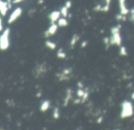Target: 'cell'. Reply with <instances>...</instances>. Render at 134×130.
Returning a JSON list of instances; mask_svg holds the SVG:
<instances>
[{"label":"cell","mask_w":134,"mask_h":130,"mask_svg":"<svg viewBox=\"0 0 134 130\" xmlns=\"http://www.w3.org/2000/svg\"><path fill=\"white\" fill-rule=\"evenodd\" d=\"M120 29H121V25H117L111 27V29H110L111 36L110 37V44L111 45L118 46V47H120L121 46L122 38H121V35H120Z\"/></svg>","instance_id":"obj_1"},{"label":"cell","mask_w":134,"mask_h":130,"mask_svg":"<svg viewBox=\"0 0 134 130\" xmlns=\"http://www.w3.org/2000/svg\"><path fill=\"white\" fill-rule=\"evenodd\" d=\"M134 113V108L131 102L130 101H123L121 104V111H120V117L122 119L130 117Z\"/></svg>","instance_id":"obj_2"},{"label":"cell","mask_w":134,"mask_h":130,"mask_svg":"<svg viewBox=\"0 0 134 130\" xmlns=\"http://www.w3.org/2000/svg\"><path fill=\"white\" fill-rule=\"evenodd\" d=\"M10 29L7 27L6 29L2 31V34L0 35V49L6 50L8 49L10 45Z\"/></svg>","instance_id":"obj_3"},{"label":"cell","mask_w":134,"mask_h":130,"mask_svg":"<svg viewBox=\"0 0 134 130\" xmlns=\"http://www.w3.org/2000/svg\"><path fill=\"white\" fill-rule=\"evenodd\" d=\"M22 13H23V9L21 8V7H16V8L12 11L11 14H10L9 18H8V24H12L15 21H17V20L18 19L19 16L22 15Z\"/></svg>","instance_id":"obj_4"},{"label":"cell","mask_w":134,"mask_h":130,"mask_svg":"<svg viewBox=\"0 0 134 130\" xmlns=\"http://www.w3.org/2000/svg\"><path fill=\"white\" fill-rule=\"evenodd\" d=\"M58 29H59L58 23H51L49 27H48V29L45 31V37L46 38H49V37L55 35L56 32L58 31Z\"/></svg>","instance_id":"obj_5"},{"label":"cell","mask_w":134,"mask_h":130,"mask_svg":"<svg viewBox=\"0 0 134 130\" xmlns=\"http://www.w3.org/2000/svg\"><path fill=\"white\" fill-rule=\"evenodd\" d=\"M61 13L60 10H54L52 12H50V14L48 15V18H49L51 23H57L58 20L60 18Z\"/></svg>","instance_id":"obj_6"},{"label":"cell","mask_w":134,"mask_h":130,"mask_svg":"<svg viewBox=\"0 0 134 130\" xmlns=\"http://www.w3.org/2000/svg\"><path fill=\"white\" fill-rule=\"evenodd\" d=\"M119 13L125 15V16H127L130 11L129 10L126 5V0H119Z\"/></svg>","instance_id":"obj_7"},{"label":"cell","mask_w":134,"mask_h":130,"mask_svg":"<svg viewBox=\"0 0 134 130\" xmlns=\"http://www.w3.org/2000/svg\"><path fill=\"white\" fill-rule=\"evenodd\" d=\"M57 23H58V25H59V27H65L68 25V19H67V18H64V16L59 18V19L58 20Z\"/></svg>","instance_id":"obj_8"},{"label":"cell","mask_w":134,"mask_h":130,"mask_svg":"<svg viewBox=\"0 0 134 130\" xmlns=\"http://www.w3.org/2000/svg\"><path fill=\"white\" fill-rule=\"evenodd\" d=\"M49 107H50V102L48 100H45L40 105V111L46 112V111H48Z\"/></svg>","instance_id":"obj_9"},{"label":"cell","mask_w":134,"mask_h":130,"mask_svg":"<svg viewBox=\"0 0 134 130\" xmlns=\"http://www.w3.org/2000/svg\"><path fill=\"white\" fill-rule=\"evenodd\" d=\"M45 45H46L47 48H48L49 49H55L56 48H57V44L55 43L54 41H52V40H46V42H45Z\"/></svg>","instance_id":"obj_10"},{"label":"cell","mask_w":134,"mask_h":130,"mask_svg":"<svg viewBox=\"0 0 134 130\" xmlns=\"http://www.w3.org/2000/svg\"><path fill=\"white\" fill-rule=\"evenodd\" d=\"M79 38H80V37H79V35H78V34H74L73 36H72L71 40H70V46H71L72 48L77 44V42L79 40Z\"/></svg>","instance_id":"obj_11"},{"label":"cell","mask_w":134,"mask_h":130,"mask_svg":"<svg viewBox=\"0 0 134 130\" xmlns=\"http://www.w3.org/2000/svg\"><path fill=\"white\" fill-rule=\"evenodd\" d=\"M71 96H72V91L70 89H68V91H67V95L66 97H65V101H64V106H66L67 104H68L69 100L71 99Z\"/></svg>","instance_id":"obj_12"},{"label":"cell","mask_w":134,"mask_h":130,"mask_svg":"<svg viewBox=\"0 0 134 130\" xmlns=\"http://www.w3.org/2000/svg\"><path fill=\"white\" fill-rule=\"evenodd\" d=\"M68 7H66V5H63L62 7L60 8V13H61V16H64V18H67V16H68Z\"/></svg>","instance_id":"obj_13"},{"label":"cell","mask_w":134,"mask_h":130,"mask_svg":"<svg viewBox=\"0 0 134 130\" xmlns=\"http://www.w3.org/2000/svg\"><path fill=\"white\" fill-rule=\"evenodd\" d=\"M67 56L66 52L63 50V49H59V50L57 51V57L59 59H65Z\"/></svg>","instance_id":"obj_14"},{"label":"cell","mask_w":134,"mask_h":130,"mask_svg":"<svg viewBox=\"0 0 134 130\" xmlns=\"http://www.w3.org/2000/svg\"><path fill=\"white\" fill-rule=\"evenodd\" d=\"M119 55L120 56H127L128 55V51H127V49L124 46H120L119 47Z\"/></svg>","instance_id":"obj_15"},{"label":"cell","mask_w":134,"mask_h":130,"mask_svg":"<svg viewBox=\"0 0 134 130\" xmlns=\"http://www.w3.org/2000/svg\"><path fill=\"white\" fill-rule=\"evenodd\" d=\"M116 18H117L118 21H125V20H126V16L121 14V13H119V14H118L117 16H116Z\"/></svg>","instance_id":"obj_16"},{"label":"cell","mask_w":134,"mask_h":130,"mask_svg":"<svg viewBox=\"0 0 134 130\" xmlns=\"http://www.w3.org/2000/svg\"><path fill=\"white\" fill-rule=\"evenodd\" d=\"M103 43H104V45L106 46L107 49H108V48L111 45V44H110V38H109V37H106V38H103Z\"/></svg>","instance_id":"obj_17"},{"label":"cell","mask_w":134,"mask_h":130,"mask_svg":"<svg viewBox=\"0 0 134 130\" xmlns=\"http://www.w3.org/2000/svg\"><path fill=\"white\" fill-rule=\"evenodd\" d=\"M85 93V91L82 89V88H79L77 91V96L79 97V98H82V96L84 95Z\"/></svg>","instance_id":"obj_18"},{"label":"cell","mask_w":134,"mask_h":130,"mask_svg":"<svg viewBox=\"0 0 134 130\" xmlns=\"http://www.w3.org/2000/svg\"><path fill=\"white\" fill-rule=\"evenodd\" d=\"M53 117L55 119H58L59 117V110L58 107H56L55 109H54V113H53Z\"/></svg>","instance_id":"obj_19"},{"label":"cell","mask_w":134,"mask_h":130,"mask_svg":"<svg viewBox=\"0 0 134 130\" xmlns=\"http://www.w3.org/2000/svg\"><path fill=\"white\" fill-rule=\"evenodd\" d=\"M70 72H71V69H64V70H63V71H62L63 74L68 75V76L70 74Z\"/></svg>","instance_id":"obj_20"},{"label":"cell","mask_w":134,"mask_h":130,"mask_svg":"<svg viewBox=\"0 0 134 130\" xmlns=\"http://www.w3.org/2000/svg\"><path fill=\"white\" fill-rule=\"evenodd\" d=\"M65 5H66L68 8H70L72 5V2L71 0H68V1H66V3H65Z\"/></svg>","instance_id":"obj_21"},{"label":"cell","mask_w":134,"mask_h":130,"mask_svg":"<svg viewBox=\"0 0 134 130\" xmlns=\"http://www.w3.org/2000/svg\"><path fill=\"white\" fill-rule=\"evenodd\" d=\"M130 19H131L132 21H134V7L130 11Z\"/></svg>","instance_id":"obj_22"},{"label":"cell","mask_w":134,"mask_h":130,"mask_svg":"<svg viewBox=\"0 0 134 130\" xmlns=\"http://www.w3.org/2000/svg\"><path fill=\"white\" fill-rule=\"evenodd\" d=\"M4 30L3 29V20H2V18L0 16V32H2Z\"/></svg>","instance_id":"obj_23"},{"label":"cell","mask_w":134,"mask_h":130,"mask_svg":"<svg viewBox=\"0 0 134 130\" xmlns=\"http://www.w3.org/2000/svg\"><path fill=\"white\" fill-rule=\"evenodd\" d=\"M87 45H88V41H87V40H84V41H82V43H81V47L82 48H85Z\"/></svg>","instance_id":"obj_24"},{"label":"cell","mask_w":134,"mask_h":130,"mask_svg":"<svg viewBox=\"0 0 134 130\" xmlns=\"http://www.w3.org/2000/svg\"><path fill=\"white\" fill-rule=\"evenodd\" d=\"M22 1H24V0H13V4H19Z\"/></svg>","instance_id":"obj_25"},{"label":"cell","mask_w":134,"mask_h":130,"mask_svg":"<svg viewBox=\"0 0 134 130\" xmlns=\"http://www.w3.org/2000/svg\"><path fill=\"white\" fill-rule=\"evenodd\" d=\"M131 99H132V100H134V92L131 93Z\"/></svg>","instance_id":"obj_26"},{"label":"cell","mask_w":134,"mask_h":130,"mask_svg":"<svg viewBox=\"0 0 134 130\" xmlns=\"http://www.w3.org/2000/svg\"><path fill=\"white\" fill-rule=\"evenodd\" d=\"M43 0H39V4H43Z\"/></svg>","instance_id":"obj_27"},{"label":"cell","mask_w":134,"mask_h":130,"mask_svg":"<svg viewBox=\"0 0 134 130\" xmlns=\"http://www.w3.org/2000/svg\"><path fill=\"white\" fill-rule=\"evenodd\" d=\"M3 2H4V1H3V0H0V5H2V3H3Z\"/></svg>","instance_id":"obj_28"}]
</instances>
